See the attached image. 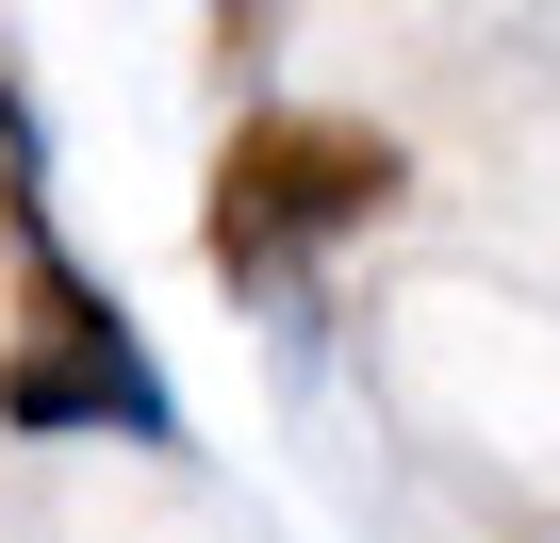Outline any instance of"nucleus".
<instances>
[{
	"mask_svg": "<svg viewBox=\"0 0 560 543\" xmlns=\"http://www.w3.org/2000/svg\"><path fill=\"white\" fill-rule=\"evenodd\" d=\"M412 198V165H396V132H363V116H231V149H214V181H198V263L231 297H280L298 263H330L347 231H380Z\"/></svg>",
	"mask_w": 560,
	"mask_h": 543,
	"instance_id": "1",
	"label": "nucleus"
},
{
	"mask_svg": "<svg viewBox=\"0 0 560 543\" xmlns=\"http://www.w3.org/2000/svg\"><path fill=\"white\" fill-rule=\"evenodd\" d=\"M0 428L18 445H165L182 428L149 330L116 314V281H83L50 231L18 247V314H0Z\"/></svg>",
	"mask_w": 560,
	"mask_h": 543,
	"instance_id": "2",
	"label": "nucleus"
}]
</instances>
